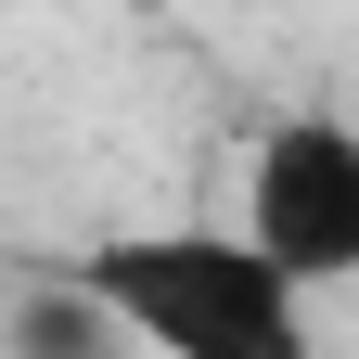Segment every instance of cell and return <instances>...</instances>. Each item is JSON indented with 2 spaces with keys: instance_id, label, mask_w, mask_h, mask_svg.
<instances>
[{
  "instance_id": "2",
  "label": "cell",
  "mask_w": 359,
  "mask_h": 359,
  "mask_svg": "<svg viewBox=\"0 0 359 359\" xmlns=\"http://www.w3.org/2000/svg\"><path fill=\"white\" fill-rule=\"evenodd\" d=\"M244 231L308 295L359 283V128L346 116H269L244 154Z\"/></svg>"
},
{
  "instance_id": "1",
  "label": "cell",
  "mask_w": 359,
  "mask_h": 359,
  "mask_svg": "<svg viewBox=\"0 0 359 359\" xmlns=\"http://www.w3.org/2000/svg\"><path fill=\"white\" fill-rule=\"evenodd\" d=\"M103 321L154 359H308V283L257 231H205V218H142L77 257Z\"/></svg>"
},
{
  "instance_id": "3",
  "label": "cell",
  "mask_w": 359,
  "mask_h": 359,
  "mask_svg": "<svg viewBox=\"0 0 359 359\" xmlns=\"http://www.w3.org/2000/svg\"><path fill=\"white\" fill-rule=\"evenodd\" d=\"M103 346H116V321H103L90 283H39L13 308V359H103Z\"/></svg>"
}]
</instances>
